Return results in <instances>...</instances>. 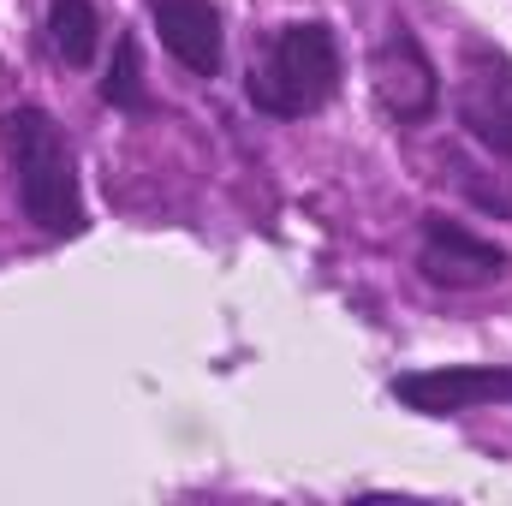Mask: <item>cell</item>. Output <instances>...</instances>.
<instances>
[{"label":"cell","instance_id":"3957f363","mask_svg":"<svg viewBox=\"0 0 512 506\" xmlns=\"http://www.w3.org/2000/svg\"><path fill=\"white\" fill-rule=\"evenodd\" d=\"M370 90L393 126H429L441 114V72L405 18H387L370 48Z\"/></svg>","mask_w":512,"mask_h":506},{"label":"cell","instance_id":"6da1fadb","mask_svg":"<svg viewBox=\"0 0 512 506\" xmlns=\"http://www.w3.org/2000/svg\"><path fill=\"white\" fill-rule=\"evenodd\" d=\"M0 143H6V161H12V191H18L24 221L48 239H78L90 221H84L78 167H72V143H66L60 120L48 108L24 102L0 120Z\"/></svg>","mask_w":512,"mask_h":506},{"label":"cell","instance_id":"9c48e42d","mask_svg":"<svg viewBox=\"0 0 512 506\" xmlns=\"http://www.w3.org/2000/svg\"><path fill=\"white\" fill-rule=\"evenodd\" d=\"M102 102L120 108V114H155L149 84H143V54H137V36H131V30L114 42V66H108V78H102Z\"/></svg>","mask_w":512,"mask_h":506},{"label":"cell","instance_id":"7a4b0ae2","mask_svg":"<svg viewBox=\"0 0 512 506\" xmlns=\"http://www.w3.org/2000/svg\"><path fill=\"white\" fill-rule=\"evenodd\" d=\"M245 96H251L256 114H268V120H310V114H322L340 96V42H334V24H322V18L280 24L262 42V54L251 60Z\"/></svg>","mask_w":512,"mask_h":506},{"label":"cell","instance_id":"52a82bcc","mask_svg":"<svg viewBox=\"0 0 512 506\" xmlns=\"http://www.w3.org/2000/svg\"><path fill=\"white\" fill-rule=\"evenodd\" d=\"M149 18H155L161 48H167L191 78H221L227 30H221V12H215L209 0H149Z\"/></svg>","mask_w":512,"mask_h":506},{"label":"cell","instance_id":"277c9868","mask_svg":"<svg viewBox=\"0 0 512 506\" xmlns=\"http://www.w3.org/2000/svg\"><path fill=\"white\" fill-rule=\"evenodd\" d=\"M453 120L465 137H477L489 155L512 161V60L489 42L459 48V78H453Z\"/></svg>","mask_w":512,"mask_h":506},{"label":"cell","instance_id":"8992f818","mask_svg":"<svg viewBox=\"0 0 512 506\" xmlns=\"http://www.w3.org/2000/svg\"><path fill=\"white\" fill-rule=\"evenodd\" d=\"M387 393L417 417H459L477 405H512V364H441V370H405L387 381Z\"/></svg>","mask_w":512,"mask_h":506},{"label":"cell","instance_id":"30bf717a","mask_svg":"<svg viewBox=\"0 0 512 506\" xmlns=\"http://www.w3.org/2000/svg\"><path fill=\"white\" fill-rule=\"evenodd\" d=\"M441 167L453 173V185H459V191H471V197H477V209L507 215V221H512V185H489V179H483V167H471L465 155H447Z\"/></svg>","mask_w":512,"mask_h":506},{"label":"cell","instance_id":"5b68a950","mask_svg":"<svg viewBox=\"0 0 512 506\" xmlns=\"http://www.w3.org/2000/svg\"><path fill=\"white\" fill-rule=\"evenodd\" d=\"M512 256L495 239H477L471 227L447 221V215H423L417 221V274L441 292H483L507 274Z\"/></svg>","mask_w":512,"mask_h":506},{"label":"cell","instance_id":"ba28073f","mask_svg":"<svg viewBox=\"0 0 512 506\" xmlns=\"http://www.w3.org/2000/svg\"><path fill=\"white\" fill-rule=\"evenodd\" d=\"M48 42L66 66H90L102 48V12L96 0H48Z\"/></svg>","mask_w":512,"mask_h":506}]
</instances>
